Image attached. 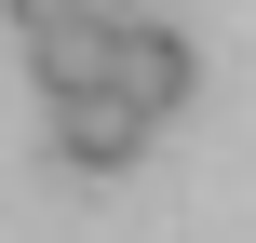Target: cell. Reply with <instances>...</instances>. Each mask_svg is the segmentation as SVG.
I'll list each match as a JSON object with an SVG mask.
<instances>
[{
  "label": "cell",
  "instance_id": "obj_2",
  "mask_svg": "<svg viewBox=\"0 0 256 243\" xmlns=\"http://www.w3.org/2000/svg\"><path fill=\"white\" fill-rule=\"evenodd\" d=\"M135 162H148V122H135L122 95L54 108V176H135Z\"/></svg>",
  "mask_w": 256,
  "mask_h": 243
},
{
  "label": "cell",
  "instance_id": "obj_1",
  "mask_svg": "<svg viewBox=\"0 0 256 243\" xmlns=\"http://www.w3.org/2000/svg\"><path fill=\"white\" fill-rule=\"evenodd\" d=\"M189 81H202L189 27H162V14H108V95H122L135 122H176V108H189Z\"/></svg>",
  "mask_w": 256,
  "mask_h": 243
},
{
  "label": "cell",
  "instance_id": "obj_3",
  "mask_svg": "<svg viewBox=\"0 0 256 243\" xmlns=\"http://www.w3.org/2000/svg\"><path fill=\"white\" fill-rule=\"evenodd\" d=\"M27 68H40V108H81V95H108V14H81V27H40V41H27Z\"/></svg>",
  "mask_w": 256,
  "mask_h": 243
},
{
  "label": "cell",
  "instance_id": "obj_4",
  "mask_svg": "<svg viewBox=\"0 0 256 243\" xmlns=\"http://www.w3.org/2000/svg\"><path fill=\"white\" fill-rule=\"evenodd\" d=\"M0 14H14V27H27V41H40V27H81V14H94V0H0Z\"/></svg>",
  "mask_w": 256,
  "mask_h": 243
}]
</instances>
